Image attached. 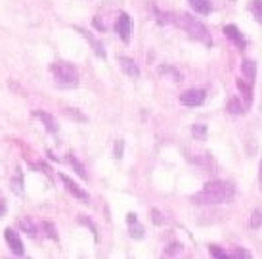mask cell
Returning a JSON list of instances; mask_svg holds the SVG:
<instances>
[{
  "label": "cell",
  "mask_w": 262,
  "mask_h": 259,
  "mask_svg": "<svg viewBox=\"0 0 262 259\" xmlns=\"http://www.w3.org/2000/svg\"><path fill=\"white\" fill-rule=\"evenodd\" d=\"M113 31H115L119 38L123 41L124 45H128L132 41V33H134V22H132V15L126 12H121L117 15L115 23H113Z\"/></svg>",
  "instance_id": "obj_4"
},
{
  "label": "cell",
  "mask_w": 262,
  "mask_h": 259,
  "mask_svg": "<svg viewBox=\"0 0 262 259\" xmlns=\"http://www.w3.org/2000/svg\"><path fill=\"white\" fill-rule=\"evenodd\" d=\"M222 33H224V37L232 43L237 50H247V37L243 35V31L237 27V25H233V23H226L224 27H222Z\"/></svg>",
  "instance_id": "obj_6"
},
{
  "label": "cell",
  "mask_w": 262,
  "mask_h": 259,
  "mask_svg": "<svg viewBox=\"0 0 262 259\" xmlns=\"http://www.w3.org/2000/svg\"><path fill=\"white\" fill-rule=\"evenodd\" d=\"M4 240H6L8 248H10V252L14 253V255H23L25 253V246H23V240L19 236V232L12 227H8L4 229Z\"/></svg>",
  "instance_id": "obj_8"
},
{
  "label": "cell",
  "mask_w": 262,
  "mask_h": 259,
  "mask_svg": "<svg viewBox=\"0 0 262 259\" xmlns=\"http://www.w3.org/2000/svg\"><path fill=\"white\" fill-rule=\"evenodd\" d=\"M235 186L224 178H211L203 185L199 192L191 194L189 200L195 206H224L235 200Z\"/></svg>",
  "instance_id": "obj_1"
},
{
  "label": "cell",
  "mask_w": 262,
  "mask_h": 259,
  "mask_svg": "<svg viewBox=\"0 0 262 259\" xmlns=\"http://www.w3.org/2000/svg\"><path fill=\"white\" fill-rule=\"evenodd\" d=\"M61 113H63L67 119H73V121H77V123H88V115L84 113V111L77 110V108H63Z\"/></svg>",
  "instance_id": "obj_20"
},
{
  "label": "cell",
  "mask_w": 262,
  "mask_h": 259,
  "mask_svg": "<svg viewBox=\"0 0 262 259\" xmlns=\"http://www.w3.org/2000/svg\"><path fill=\"white\" fill-rule=\"evenodd\" d=\"M138 221V215L134 213V211H128L126 213V225H132V223H136Z\"/></svg>",
  "instance_id": "obj_37"
},
{
  "label": "cell",
  "mask_w": 262,
  "mask_h": 259,
  "mask_svg": "<svg viewBox=\"0 0 262 259\" xmlns=\"http://www.w3.org/2000/svg\"><path fill=\"white\" fill-rule=\"evenodd\" d=\"M256 181H258V190L262 192V157L258 162V175H256Z\"/></svg>",
  "instance_id": "obj_38"
},
{
  "label": "cell",
  "mask_w": 262,
  "mask_h": 259,
  "mask_svg": "<svg viewBox=\"0 0 262 259\" xmlns=\"http://www.w3.org/2000/svg\"><path fill=\"white\" fill-rule=\"evenodd\" d=\"M157 73L163 75V77H168V79H172L176 83H182L184 81V75L180 73V69L174 66H170V64H163V66L157 67Z\"/></svg>",
  "instance_id": "obj_17"
},
{
  "label": "cell",
  "mask_w": 262,
  "mask_h": 259,
  "mask_svg": "<svg viewBox=\"0 0 262 259\" xmlns=\"http://www.w3.org/2000/svg\"><path fill=\"white\" fill-rule=\"evenodd\" d=\"M178 100H180V104L186 106V108H199V106H203L205 100H207V90L205 89H188L180 94Z\"/></svg>",
  "instance_id": "obj_7"
},
{
  "label": "cell",
  "mask_w": 262,
  "mask_h": 259,
  "mask_svg": "<svg viewBox=\"0 0 262 259\" xmlns=\"http://www.w3.org/2000/svg\"><path fill=\"white\" fill-rule=\"evenodd\" d=\"M230 257H251V252L243 246H232L230 250Z\"/></svg>",
  "instance_id": "obj_33"
},
{
  "label": "cell",
  "mask_w": 262,
  "mask_h": 259,
  "mask_svg": "<svg viewBox=\"0 0 262 259\" xmlns=\"http://www.w3.org/2000/svg\"><path fill=\"white\" fill-rule=\"evenodd\" d=\"M184 252V246L180 244V242H172V244L167 246V250L163 252V255H167V257H170V255H178V253Z\"/></svg>",
  "instance_id": "obj_32"
},
{
  "label": "cell",
  "mask_w": 262,
  "mask_h": 259,
  "mask_svg": "<svg viewBox=\"0 0 262 259\" xmlns=\"http://www.w3.org/2000/svg\"><path fill=\"white\" fill-rule=\"evenodd\" d=\"M77 223H79L80 227H86V229L92 232V236L98 238V229H96V223L92 221V217H90V215H86V213L77 215Z\"/></svg>",
  "instance_id": "obj_23"
},
{
  "label": "cell",
  "mask_w": 262,
  "mask_h": 259,
  "mask_svg": "<svg viewBox=\"0 0 262 259\" xmlns=\"http://www.w3.org/2000/svg\"><path fill=\"white\" fill-rule=\"evenodd\" d=\"M239 71H241V77H243V79H247L249 83H253V85H255L256 73H258V66H256L255 59H251V58L241 59Z\"/></svg>",
  "instance_id": "obj_12"
},
{
  "label": "cell",
  "mask_w": 262,
  "mask_h": 259,
  "mask_svg": "<svg viewBox=\"0 0 262 259\" xmlns=\"http://www.w3.org/2000/svg\"><path fill=\"white\" fill-rule=\"evenodd\" d=\"M58 177H59V181L63 183L66 190L71 194V196H73L75 200H79L80 204H86V206L90 204V194H88L86 190H84V188L79 185V183H75L73 178L69 177V175H66V173H61V171L58 173Z\"/></svg>",
  "instance_id": "obj_5"
},
{
  "label": "cell",
  "mask_w": 262,
  "mask_h": 259,
  "mask_svg": "<svg viewBox=\"0 0 262 259\" xmlns=\"http://www.w3.org/2000/svg\"><path fill=\"white\" fill-rule=\"evenodd\" d=\"M12 190H14L15 194L23 192V181H21V178H19V181H17V178H14V181H12Z\"/></svg>",
  "instance_id": "obj_35"
},
{
  "label": "cell",
  "mask_w": 262,
  "mask_h": 259,
  "mask_svg": "<svg viewBox=\"0 0 262 259\" xmlns=\"http://www.w3.org/2000/svg\"><path fill=\"white\" fill-rule=\"evenodd\" d=\"M40 230L44 232V236L50 238V240H54V242H58V240H59L58 227H56L52 221H42V223H40Z\"/></svg>",
  "instance_id": "obj_22"
},
{
  "label": "cell",
  "mask_w": 262,
  "mask_h": 259,
  "mask_svg": "<svg viewBox=\"0 0 262 259\" xmlns=\"http://www.w3.org/2000/svg\"><path fill=\"white\" fill-rule=\"evenodd\" d=\"M75 31H77V33H80L82 37L86 38V43L90 45L92 52H94L98 58H105V56H107V52H105V48H103L102 41H98V38L94 37V33H92V31L84 29V27H79V25H75Z\"/></svg>",
  "instance_id": "obj_9"
},
{
  "label": "cell",
  "mask_w": 262,
  "mask_h": 259,
  "mask_svg": "<svg viewBox=\"0 0 262 259\" xmlns=\"http://www.w3.org/2000/svg\"><path fill=\"white\" fill-rule=\"evenodd\" d=\"M124 146H126V144H124L123 138H117V141L113 142L111 152H113V157H115V160H121V157L124 155Z\"/></svg>",
  "instance_id": "obj_30"
},
{
  "label": "cell",
  "mask_w": 262,
  "mask_h": 259,
  "mask_svg": "<svg viewBox=\"0 0 262 259\" xmlns=\"http://www.w3.org/2000/svg\"><path fill=\"white\" fill-rule=\"evenodd\" d=\"M31 169H37L40 171L42 175H46V177H52V167L48 165V163H44V162H31Z\"/></svg>",
  "instance_id": "obj_31"
},
{
  "label": "cell",
  "mask_w": 262,
  "mask_h": 259,
  "mask_svg": "<svg viewBox=\"0 0 262 259\" xmlns=\"http://www.w3.org/2000/svg\"><path fill=\"white\" fill-rule=\"evenodd\" d=\"M209 255L214 259H224V257H230V252L220 244H209Z\"/></svg>",
  "instance_id": "obj_26"
},
{
  "label": "cell",
  "mask_w": 262,
  "mask_h": 259,
  "mask_svg": "<svg viewBox=\"0 0 262 259\" xmlns=\"http://www.w3.org/2000/svg\"><path fill=\"white\" fill-rule=\"evenodd\" d=\"M46 157H48V160H52V162H59V157L54 154L52 150H46Z\"/></svg>",
  "instance_id": "obj_39"
},
{
  "label": "cell",
  "mask_w": 262,
  "mask_h": 259,
  "mask_svg": "<svg viewBox=\"0 0 262 259\" xmlns=\"http://www.w3.org/2000/svg\"><path fill=\"white\" fill-rule=\"evenodd\" d=\"M10 89H14L15 92H21L23 96H25V90H23V87H21V85H17V83H15L14 79H12V81H10Z\"/></svg>",
  "instance_id": "obj_36"
},
{
  "label": "cell",
  "mask_w": 262,
  "mask_h": 259,
  "mask_svg": "<svg viewBox=\"0 0 262 259\" xmlns=\"http://www.w3.org/2000/svg\"><path fill=\"white\" fill-rule=\"evenodd\" d=\"M249 227L251 229H262V209H253L249 217Z\"/></svg>",
  "instance_id": "obj_28"
},
{
  "label": "cell",
  "mask_w": 262,
  "mask_h": 259,
  "mask_svg": "<svg viewBox=\"0 0 262 259\" xmlns=\"http://www.w3.org/2000/svg\"><path fill=\"white\" fill-rule=\"evenodd\" d=\"M66 162L69 163V167H71V169H73L75 173H77V175L82 178V181H86V178H88L86 167H84V163L80 162L77 155H75V154H67L66 155Z\"/></svg>",
  "instance_id": "obj_18"
},
{
  "label": "cell",
  "mask_w": 262,
  "mask_h": 259,
  "mask_svg": "<svg viewBox=\"0 0 262 259\" xmlns=\"http://www.w3.org/2000/svg\"><path fill=\"white\" fill-rule=\"evenodd\" d=\"M189 162L199 165V167H205V165H211L212 163V155L207 154V152H197V154H191V155H186Z\"/></svg>",
  "instance_id": "obj_21"
},
{
  "label": "cell",
  "mask_w": 262,
  "mask_h": 259,
  "mask_svg": "<svg viewBox=\"0 0 262 259\" xmlns=\"http://www.w3.org/2000/svg\"><path fill=\"white\" fill-rule=\"evenodd\" d=\"M247 104L243 102V98L241 96H230L226 100V113H230V115H243L245 111H247Z\"/></svg>",
  "instance_id": "obj_14"
},
{
  "label": "cell",
  "mask_w": 262,
  "mask_h": 259,
  "mask_svg": "<svg viewBox=\"0 0 262 259\" xmlns=\"http://www.w3.org/2000/svg\"><path fill=\"white\" fill-rule=\"evenodd\" d=\"M149 10L153 12V17L157 25H174V12H167V10H161L155 4H149Z\"/></svg>",
  "instance_id": "obj_15"
},
{
  "label": "cell",
  "mask_w": 262,
  "mask_h": 259,
  "mask_svg": "<svg viewBox=\"0 0 262 259\" xmlns=\"http://www.w3.org/2000/svg\"><path fill=\"white\" fill-rule=\"evenodd\" d=\"M207 134H209V127L205 125V123H193L191 125V136L195 141H205Z\"/></svg>",
  "instance_id": "obj_25"
},
{
  "label": "cell",
  "mask_w": 262,
  "mask_h": 259,
  "mask_svg": "<svg viewBox=\"0 0 262 259\" xmlns=\"http://www.w3.org/2000/svg\"><path fill=\"white\" fill-rule=\"evenodd\" d=\"M174 25L180 27L184 33H188L189 38H193L197 43H201L203 46L211 48L212 46V35L209 27L203 22H199L197 17H193L188 12H176L174 14Z\"/></svg>",
  "instance_id": "obj_2"
},
{
  "label": "cell",
  "mask_w": 262,
  "mask_h": 259,
  "mask_svg": "<svg viewBox=\"0 0 262 259\" xmlns=\"http://www.w3.org/2000/svg\"><path fill=\"white\" fill-rule=\"evenodd\" d=\"M249 12H251L253 17L262 25V0H251V2H249Z\"/></svg>",
  "instance_id": "obj_27"
},
{
  "label": "cell",
  "mask_w": 262,
  "mask_h": 259,
  "mask_svg": "<svg viewBox=\"0 0 262 259\" xmlns=\"http://www.w3.org/2000/svg\"><path fill=\"white\" fill-rule=\"evenodd\" d=\"M92 27H94L96 31H100V33L107 31V25L102 22V17H100V15H94V17H92Z\"/></svg>",
  "instance_id": "obj_34"
},
{
  "label": "cell",
  "mask_w": 262,
  "mask_h": 259,
  "mask_svg": "<svg viewBox=\"0 0 262 259\" xmlns=\"http://www.w3.org/2000/svg\"><path fill=\"white\" fill-rule=\"evenodd\" d=\"M50 71L59 87H77L79 85V69L71 62H54L50 64Z\"/></svg>",
  "instance_id": "obj_3"
},
{
  "label": "cell",
  "mask_w": 262,
  "mask_h": 259,
  "mask_svg": "<svg viewBox=\"0 0 262 259\" xmlns=\"http://www.w3.org/2000/svg\"><path fill=\"white\" fill-rule=\"evenodd\" d=\"M35 119H38L40 123L44 125V129L48 131V133H58L59 131V125H58V119L52 115L50 111H44V110H35L33 113H31Z\"/></svg>",
  "instance_id": "obj_11"
},
{
  "label": "cell",
  "mask_w": 262,
  "mask_h": 259,
  "mask_svg": "<svg viewBox=\"0 0 262 259\" xmlns=\"http://www.w3.org/2000/svg\"><path fill=\"white\" fill-rule=\"evenodd\" d=\"M4 213H6V204H4V200L0 198V217H2Z\"/></svg>",
  "instance_id": "obj_40"
},
{
  "label": "cell",
  "mask_w": 262,
  "mask_h": 259,
  "mask_svg": "<svg viewBox=\"0 0 262 259\" xmlns=\"http://www.w3.org/2000/svg\"><path fill=\"white\" fill-rule=\"evenodd\" d=\"M128 236H130L132 240H142V238L146 236V229H144V225H142L140 221L128 225Z\"/></svg>",
  "instance_id": "obj_24"
},
{
  "label": "cell",
  "mask_w": 262,
  "mask_h": 259,
  "mask_svg": "<svg viewBox=\"0 0 262 259\" xmlns=\"http://www.w3.org/2000/svg\"><path fill=\"white\" fill-rule=\"evenodd\" d=\"M149 217H151V223L155 225V227H163V225H167V217L161 213L159 209H155V207L149 211Z\"/></svg>",
  "instance_id": "obj_29"
},
{
  "label": "cell",
  "mask_w": 262,
  "mask_h": 259,
  "mask_svg": "<svg viewBox=\"0 0 262 259\" xmlns=\"http://www.w3.org/2000/svg\"><path fill=\"white\" fill-rule=\"evenodd\" d=\"M191 10L199 15H209L212 12V2L211 0H188Z\"/></svg>",
  "instance_id": "obj_19"
},
{
  "label": "cell",
  "mask_w": 262,
  "mask_h": 259,
  "mask_svg": "<svg viewBox=\"0 0 262 259\" xmlns=\"http://www.w3.org/2000/svg\"><path fill=\"white\" fill-rule=\"evenodd\" d=\"M17 229H19V232H25L27 236H37L38 230H40V225H37L31 217H21L17 221Z\"/></svg>",
  "instance_id": "obj_16"
},
{
  "label": "cell",
  "mask_w": 262,
  "mask_h": 259,
  "mask_svg": "<svg viewBox=\"0 0 262 259\" xmlns=\"http://www.w3.org/2000/svg\"><path fill=\"white\" fill-rule=\"evenodd\" d=\"M235 89L239 92V96L243 98V102L247 104V108H251L253 102H255V85L249 83L247 79L239 77V79H235Z\"/></svg>",
  "instance_id": "obj_10"
},
{
  "label": "cell",
  "mask_w": 262,
  "mask_h": 259,
  "mask_svg": "<svg viewBox=\"0 0 262 259\" xmlns=\"http://www.w3.org/2000/svg\"><path fill=\"white\" fill-rule=\"evenodd\" d=\"M117 62H119V66L123 69V73H126L132 79H138L140 77V64L136 59L128 58V56H119Z\"/></svg>",
  "instance_id": "obj_13"
}]
</instances>
